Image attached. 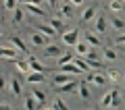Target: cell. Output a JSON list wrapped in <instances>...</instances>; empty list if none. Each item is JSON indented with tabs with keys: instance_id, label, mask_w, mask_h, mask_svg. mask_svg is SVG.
Instances as JSON below:
<instances>
[{
	"instance_id": "42",
	"label": "cell",
	"mask_w": 125,
	"mask_h": 110,
	"mask_svg": "<svg viewBox=\"0 0 125 110\" xmlns=\"http://www.w3.org/2000/svg\"><path fill=\"white\" fill-rule=\"evenodd\" d=\"M85 110H94V108H85Z\"/></svg>"
},
{
	"instance_id": "1",
	"label": "cell",
	"mask_w": 125,
	"mask_h": 110,
	"mask_svg": "<svg viewBox=\"0 0 125 110\" xmlns=\"http://www.w3.org/2000/svg\"><path fill=\"white\" fill-rule=\"evenodd\" d=\"M100 104L104 106V108H117V104H119V89H111V92H106L102 96V100H100Z\"/></svg>"
},
{
	"instance_id": "37",
	"label": "cell",
	"mask_w": 125,
	"mask_h": 110,
	"mask_svg": "<svg viewBox=\"0 0 125 110\" xmlns=\"http://www.w3.org/2000/svg\"><path fill=\"white\" fill-rule=\"evenodd\" d=\"M67 2L71 6H81V4H83V0H67Z\"/></svg>"
},
{
	"instance_id": "11",
	"label": "cell",
	"mask_w": 125,
	"mask_h": 110,
	"mask_svg": "<svg viewBox=\"0 0 125 110\" xmlns=\"http://www.w3.org/2000/svg\"><path fill=\"white\" fill-rule=\"evenodd\" d=\"M44 54H46V56H52V58H56V60H58V58H61L65 52H62V50L58 48V46H52V44H50V46H46Z\"/></svg>"
},
{
	"instance_id": "30",
	"label": "cell",
	"mask_w": 125,
	"mask_h": 110,
	"mask_svg": "<svg viewBox=\"0 0 125 110\" xmlns=\"http://www.w3.org/2000/svg\"><path fill=\"white\" fill-rule=\"evenodd\" d=\"M102 52H104V58H106V60H117V56H119L115 48H104Z\"/></svg>"
},
{
	"instance_id": "18",
	"label": "cell",
	"mask_w": 125,
	"mask_h": 110,
	"mask_svg": "<svg viewBox=\"0 0 125 110\" xmlns=\"http://www.w3.org/2000/svg\"><path fill=\"white\" fill-rule=\"evenodd\" d=\"M90 50H92V48H90L85 42H79V44L75 46V54H77V56H83V58L90 54Z\"/></svg>"
},
{
	"instance_id": "33",
	"label": "cell",
	"mask_w": 125,
	"mask_h": 110,
	"mask_svg": "<svg viewBox=\"0 0 125 110\" xmlns=\"http://www.w3.org/2000/svg\"><path fill=\"white\" fill-rule=\"evenodd\" d=\"M17 2H19V0H4L6 10H15V9H17Z\"/></svg>"
},
{
	"instance_id": "28",
	"label": "cell",
	"mask_w": 125,
	"mask_h": 110,
	"mask_svg": "<svg viewBox=\"0 0 125 110\" xmlns=\"http://www.w3.org/2000/svg\"><path fill=\"white\" fill-rule=\"evenodd\" d=\"M38 29H40L42 33L46 35V37H54V35H56V31H54L50 25H38Z\"/></svg>"
},
{
	"instance_id": "22",
	"label": "cell",
	"mask_w": 125,
	"mask_h": 110,
	"mask_svg": "<svg viewBox=\"0 0 125 110\" xmlns=\"http://www.w3.org/2000/svg\"><path fill=\"white\" fill-rule=\"evenodd\" d=\"M73 58H75V56H73V52H65V54H62V56L56 60V66H65V64H69V62H73Z\"/></svg>"
},
{
	"instance_id": "10",
	"label": "cell",
	"mask_w": 125,
	"mask_h": 110,
	"mask_svg": "<svg viewBox=\"0 0 125 110\" xmlns=\"http://www.w3.org/2000/svg\"><path fill=\"white\" fill-rule=\"evenodd\" d=\"M10 93H13L15 98H21V96H23V89H21V81H19L17 77H13V79H10Z\"/></svg>"
},
{
	"instance_id": "21",
	"label": "cell",
	"mask_w": 125,
	"mask_h": 110,
	"mask_svg": "<svg viewBox=\"0 0 125 110\" xmlns=\"http://www.w3.org/2000/svg\"><path fill=\"white\" fill-rule=\"evenodd\" d=\"M77 93H79L81 100H90V89H88V83H85V81L77 85Z\"/></svg>"
},
{
	"instance_id": "24",
	"label": "cell",
	"mask_w": 125,
	"mask_h": 110,
	"mask_svg": "<svg viewBox=\"0 0 125 110\" xmlns=\"http://www.w3.org/2000/svg\"><path fill=\"white\" fill-rule=\"evenodd\" d=\"M111 25H113L115 31H123L125 29V21L121 17H111Z\"/></svg>"
},
{
	"instance_id": "17",
	"label": "cell",
	"mask_w": 125,
	"mask_h": 110,
	"mask_svg": "<svg viewBox=\"0 0 125 110\" xmlns=\"http://www.w3.org/2000/svg\"><path fill=\"white\" fill-rule=\"evenodd\" d=\"M92 19H96V9H94V6L83 9V13H81V21L88 23V21H92Z\"/></svg>"
},
{
	"instance_id": "20",
	"label": "cell",
	"mask_w": 125,
	"mask_h": 110,
	"mask_svg": "<svg viewBox=\"0 0 125 110\" xmlns=\"http://www.w3.org/2000/svg\"><path fill=\"white\" fill-rule=\"evenodd\" d=\"M0 58H10V60H15V58H17V50L2 48V46H0Z\"/></svg>"
},
{
	"instance_id": "5",
	"label": "cell",
	"mask_w": 125,
	"mask_h": 110,
	"mask_svg": "<svg viewBox=\"0 0 125 110\" xmlns=\"http://www.w3.org/2000/svg\"><path fill=\"white\" fill-rule=\"evenodd\" d=\"M9 44L15 46V48H17V52H23V54L29 52V50H27V44L21 40V37H19V35H10V37H9Z\"/></svg>"
},
{
	"instance_id": "19",
	"label": "cell",
	"mask_w": 125,
	"mask_h": 110,
	"mask_svg": "<svg viewBox=\"0 0 125 110\" xmlns=\"http://www.w3.org/2000/svg\"><path fill=\"white\" fill-rule=\"evenodd\" d=\"M31 96H33V100H36V102H38L40 106H44V104H46V93L42 92V89L33 87V92H31Z\"/></svg>"
},
{
	"instance_id": "9",
	"label": "cell",
	"mask_w": 125,
	"mask_h": 110,
	"mask_svg": "<svg viewBox=\"0 0 125 110\" xmlns=\"http://www.w3.org/2000/svg\"><path fill=\"white\" fill-rule=\"evenodd\" d=\"M77 85H79V83L69 81V83H62V85H54V89H56V93H69V92H75Z\"/></svg>"
},
{
	"instance_id": "35",
	"label": "cell",
	"mask_w": 125,
	"mask_h": 110,
	"mask_svg": "<svg viewBox=\"0 0 125 110\" xmlns=\"http://www.w3.org/2000/svg\"><path fill=\"white\" fill-rule=\"evenodd\" d=\"M115 44H117V46H123V48H125V33L117 35V37H115Z\"/></svg>"
},
{
	"instance_id": "31",
	"label": "cell",
	"mask_w": 125,
	"mask_h": 110,
	"mask_svg": "<svg viewBox=\"0 0 125 110\" xmlns=\"http://www.w3.org/2000/svg\"><path fill=\"white\" fill-rule=\"evenodd\" d=\"M52 108L54 110H69V106H67V102H65V100H58V98H56V100L52 102Z\"/></svg>"
},
{
	"instance_id": "27",
	"label": "cell",
	"mask_w": 125,
	"mask_h": 110,
	"mask_svg": "<svg viewBox=\"0 0 125 110\" xmlns=\"http://www.w3.org/2000/svg\"><path fill=\"white\" fill-rule=\"evenodd\" d=\"M21 21H23V6H17L13 10V23L15 25H21Z\"/></svg>"
},
{
	"instance_id": "12",
	"label": "cell",
	"mask_w": 125,
	"mask_h": 110,
	"mask_svg": "<svg viewBox=\"0 0 125 110\" xmlns=\"http://www.w3.org/2000/svg\"><path fill=\"white\" fill-rule=\"evenodd\" d=\"M29 42H31L33 46H46V44H48V37L42 35V33H31V35H29Z\"/></svg>"
},
{
	"instance_id": "32",
	"label": "cell",
	"mask_w": 125,
	"mask_h": 110,
	"mask_svg": "<svg viewBox=\"0 0 125 110\" xmlns=\"http://www.w3.org/2000/svg\"><path fill=\"white\" fill-rule=\"evenodd\" d=\"M50 27H52L54 31H61L62 29V21H61V19H56V17H50Z\"/></svg>"
},
{
	"instance_id": "15",
	"label": "cell",
	"mask_w": 125,
	"mask_h": 110,
	"mask_svg": "<svg viewBox=\"0 0 125 110\" xmlns=\"http://www.w3.org/2000/svg\"><path fill=\"white\" fill-rule=\"evenodd\" d=\"M23 6V10H27V13H31V15H36V17H46V13L40 9V6H33V4H21Z\"/></svg>"
},
{
	"instance_id": "40",
	"label": "cell",
	"mask_w": 125,
	"mask_h": 110,
	"mask_svg": "<svg viewBox=\"0 0 125 110\" xmlns=\"http://www.w3.org/2000/svg\"><path fill=\"white\" fill-rule=\"evenodd\" d=\"M44 110H54V108H52V106H48V108H44Z\"/></svg>"
},
{
	"instance_id": "41",
	"label": "cell",
	"mask_w": 125,
	"mask_h": 110,
	"mask_svg": "<svg viewBox=\"0 0 125 110\" xmlns=\"http://www.w3.org/2000/svg\"><path fill=\"white\" fill-rule=\"evenodd\" d=\"M0 35H2V27H0Z\"/></svg>"
},
{
	"instance_id": "8",
	"label": "cell",
	"mask_w": 125,
	"mask_h": 110,
	"mask_svg": "<svg viewBox=\"0 0 125 110\" xmlns=\"http://www.w3.org/2000/svg\"><path fill=\"white\" fill-rule=\"evenodd\" d=\"M94 27H96V33H106V17L98 15L94 19Z\"/></svg>"
},
{
	"instance_id": "39",
	"label": "cell",
	"mask_w": 125,
	"mask_h": 110,
	"mask_svg": "<svg viewBox=\"0 0 125 110\" xmlns=\"http://www.w3.org/2000/svg\"><path fill=\"white\" fill-rule=\"evenodd\" d=\"M0 110H17V108H10V106H0Z\"/></svg>"
},
{
	"instance_id": "38",
	"label": "cell",
	"mask_w": 125,
	"mask_h": 110,
	"mask_svg": "<svg viewBox=\"0 0 125 110\" xmlns=\"http://www.w3.org/2000/svg\"><path fill=\"white\" fill-rule=\"evenodd\" d=\"M46 2H48V4H50V6H52V9H54V10H56V6H58V4H61V2H58V0H46Z\"/></svg>"
},
{
	"instance_id": "6",
	"label": "cell",
	"mask_w": 125,
	"mask_h": 110,
	"mask_svg": "<svg viewBox=\"0 0 125 110\" xmlns=\"http://www.w3.org/2000/svg\"><path fill=\"white\" fill-rule=\"evenodd\" d=\"M83 42L90 46V48H100V46H102V40H100V35H96V33H85Z\"/></svg>"
},
{
	"instance_id": "25",
	"label": "cell",
	"mask_w": 125,
	"mask_h": 110,
	"mask_svg": "<svg viewBox=\"0 0 125 110\" xmlns=\"http://www.w3.org/2000/svg\"><path fill=\"white\" fill-rule=\"evenodd\" d=\"M108 10L111 13H121L123 10V0H111L108 2Z\"/></svg>"
},
{
	"instance_id": "16",
	"label": "cell",
	"mask_w": 125,
	"mask_h": 110,
	"mask_svg": "<svg viewBox=\"0 0 125 110\" xmlns=\"http://www.w3.org/2000/svg\"><path fill=\"white\" fill-rule=\"evenodd\" d=\"M15 66H17V71H19V73H23L25 77L31 73V69H29V62H27V60H15Z\"/></svg>"
},
{
	"instance_id": "44",
	"label": "cell",
	"mask_w": 125,
	"mask_h": 110,
	"mask_svg": "<svg viewBox=\"0 0 125 110\" xmlns=\"http://www.w3.org/2000/svg\"><path fill=\"white\" fill-rule=\"evenodd\" d=\"M123 4H125V0H123Z\"/></svg>"
},
{
	"instance_id": "29",
	"label": "cell",
	"mask_w": 125,
	"mask_h": 110,
	"mask_svg": "<svg viewBox=\"0 0 125 110\" xmlns=\"http://www.w3.org/2000/svg\"><path fill=\"white\" fill-rule=\"evenodd\" d=\"M38 108H40V104L33 100V96L25 98V110H38Z\"/></svg>"
},
{
	"instance_id": "34",
	"label": "cell",
	"mask_w": 125,
	"mask_h": 110,
	"mask_svg": "<svg viewBox=\"0 0 125 110\" xmlns=\"http://www.w3.org/2000/svg\"><path fill=\"white\" fill-rule=\"evenodd\" d=\"M19 2H21V4H33V6H40L44 0H19Z\"/></svg>"
},
{
	"instance_id": "2",
	"label": "cell",
	"mask_w": 125,
	"mask_h": 110,
	"mask_svg": "<svg viewBox=\"0 0 125 110\" xmlns=\"http://www.w3.org/2000/svg\"><path fill=\"white\" fill-rule=\"evenodd\" d=\"M62 44L75 48V46L79 44V29H67L62 33Z\"/></svg>"
},
{
	"instance_id": "4",
	"label": "cell",
	"mask_w": 125,
	"mask_h": 110,
	"mask_svg": "<svg viewBox=\"0 0 125 110\" xmlns=\"http://www.w3.org/2000/svg\"><path fill=\"white\" fill-rule=\"evenodd\" d=\"M27 62H29L31 73H46V71H48V66H44L36 56H27Z\"/></svg>"
},
{
	"instance_id": "26",
	"label": "cell",
	"mask_w": 125,
	"mask_h": 110,
	"mask_svg": "<svg viewBox=\"0 0 125 110\" xmlns=\"http://www.w3.org/2000/svg\"><path fill=\"white\" fill-rule=\"evenodd\" d=\"M71 79V75H65V73H58V75H54V85H62V83H69Z\"/></svg>"
},
{
	"instance_id": "13",
	"label": "cell",
	"mask_w": 125,
	"mask_h": 110,
	"mask_svg": "<svg viewBox=\"0 0 125 110\" xmlns=\"http://www.w3.org/2000/svg\"><path fill=\"white\" fill-rule=\"evenodd\" d=\"M61 73H65V75H79L81 71H79V66H75V62H69V64L61 66Z\"/></svg>"
},
{
	"instance_id": "23",
	"label": "cell",
	"mask_w": 125,
	"mask_h": 110,
	"mask_svg": "<svg viewBox=\"0 0 125 110\" xmlns=\"http://www.w3.org/2000/svg\"><path fill=\"white\" fill-rule=\"evenodd\" d=\"M27 81L29 83H44L46 77H44V73H29L27 75Z\"/></svg>"
},
{
	"instance_id": "36",
	"label": "cell",
	"mask_w": 125,
	"mask_h": 110,
	"mask_svg": "<svg viewBox=\"0 0 125 110\" xmlns=\"http://www.w3.org/2000/svg\"><path fill=\"white\" fill-rule=\"evenodd\" d=\"M6 89V79H4V75L0 73V92H4Z\"/></svg>"
},
{
	"instance_id": "43",
	"label": "cell",
	"mask_w": 125,
	"mask_h": 110,
	"mask_svg": "<svg viewBox=\"0 0 125 110\" xmlns=\"http://www.w3.org/2000/svg\"><path fill=\"white\" fill-rule=\"evenodd\" d=\"M108 110H117V108H108Z\"/></svg>"
},
{
	"instance_id": "14",
	"label": "cell",
	"mask_w": 125,
	"mask_h": 110,
	"mask_svg": "<svg viewBox=\"0 0 125 110\" xmlns=\"http://www.w3.org/2000/svg\"><path fill=\"white\" fill-rule=\"evenodd\" d=\"M106 79L113 81V83H119V81H123V75H121L117 69H108L106 71Z\"/></svg>"
},
{
	"instance_id": "7",
	"label": "cell",
	"mask_w": 125,
	"mask_h": 110,
	"mask_svg": "<svg viewBox=\"0 0 125 110\" xmlns=\"http://www.w3.org/2000/svg\"><path fill=\"white\" fill-rule=\"evenodd\" d=\"M56 13L61 15L62 19L73 17V9H71V4H69V2H62V4H58V6H56Z\"/></svg>"
},
{
	"instance_id": "3",
	"label": "cell",
	"mask_w": 125,
	"mask_h": 110,
	"mask_svg": "<svg viewBox=\"0 0 125 110\" xmlns=\"http://www.w3.org/2000/svg\"><path fill=\"white\" fill-rule=\"evenodd\" d=\"M85 83H92V85H98V87H102V85L108 83L106 75H100V73H88V77H85Z\"/></svg>"
}]
</instances>
